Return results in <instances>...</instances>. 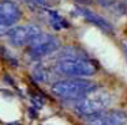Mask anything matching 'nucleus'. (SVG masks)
I'll return each mask as SVG.
<instances>
[{
	"label": "nucleus",
	"mask_w": 127,
	"mask_h": 125,
	"mask_svg": "<svg viewBox=\"0 0 127 125\" xmlns=\"http://www.w3.org/2000/svg\"><path fill=\"white\" fill-rule=\"evenodd\" d=\"M96 84L90 80H83V79H74V80H60L53 83L52 91L59 98L63 99H78L83 98L96 90Z\"/></svg>",
	"instance_id": "f257e3e1"
},
{
	"label": "nucleus",
	"mask_w": 127,
	"mask_h": 125,
	"mask_svg": "<svg viewBox=\"0 0 127 125\" xmlns=\"http://www.w3.org/2000/svg\"><path fill=\"white\" fill-rule=\"evenodd\" d=\"M109 103H111V98L108 95V92L105 90L96 88L92 92H89L88 95H85L83 98H81L78 101V103L75 105V109L81 116L90 117L105 111V109L108 107Z\"/></svg>",
	"instance_id": "f03ea898"
},
{
	"label": "nucleus",
	"mask_w": 127,
	"mask_h": 125,
	"mask_svg": "<svg viewBox=\"0 0 127 125\" xmlns=\"http://www.w3.org/2000/svg\"><path fill=\"white\" fill-rule=\"evenodd\" d=\"M56 69L70 76H90L96 73L97 67L93 61L83 57H67L59 60Z\"/></svg>",
	"instance_id": "7ed1b4c3"
},
{
	"label": "nucleus",
	"mask_w": 127,
	"mask_h": 125,
	"mask_svg": "<svg viewBox=\"0 0 127 125\" xmlns=\"http://www.w3.org/2000/svg\"><path fill=\"white\" fill-rule=\"evenodd\" d=\"M60 42H59L58 38H55L51 34H41L33 41V42L29 43V56L33 60H38L44 56L53 53L56 49H59Z\"/></svg>",
	"instance_id": "20e7f679"
},
{
	"label": "nucleus",
	"mask_w": 127,
	"mask_h": 125,
	"mask_svg": "<svg viewBox=\"0 0 127 125\" xmlns=\"http://www.w3.org/2000/svg\"><path fill=\"white\" fill-rule=\"evenodd\" d=\"M41 34L40 27L34 24H26V26H18L8 30L7 37H8L11 45L14 46H25L33 42L38 35Z\"/></svg>",
	"instance_id": "39448f33"
},
{
	"label": "nucleus",
	"mask_w": 127,
	"mask_h": 125,
	"mask_svg": "<svg viewBox=\"0 0 127 125\" xmlns=\"http://www.w3.org/2000/svg\"><path fill=\"white\" fill-rule=\"evenodd\" d=\"M126 114L120 110L102 111L100 114L86 117V125H124Z\"/></svg>",
	"instance_id": "423d86ee"
},
{
	"label": "nucleus",
	"mask_w": 127,
	"mask_h": 125,
	"mask_svg": "<svg viewBox=\"0 0 127 125\" xmlns=\"http://www.w3.org/2000/svg\"><path fill=\"white\" fill-rule=\"evenodd\" d=\"M21 18V10L14 1L3 0L0 1V23L11 27Z\"/></svg>",
	"instance_id": "0eeeda50"
},
{
	"label": "nucleus",
	"mask_w": 127,
	"mask_h": 125,
	"mask_svg": "<svg viewBox=\"0 0 127 125\" xmlns=\"http://www.w3.org/2000/svg\"><path fill=\"white\" fill-rule=\"evenodd\" d=\"M74 14L83 16L86 21H89L90 23L96 24V26H98L100 29L105 30V31H108V33H112L113 31L112 24H111L107 19L102 18V16H100V15H97L96 12H93V11L88 10V8H85V7H75L74 8Z\"/></svg>",
	"instance_id": "6e6552de"
},
{
	"label": "nucleus",
	"mask_w": 127,
	"mask_h": 125,
	"mask_svg": "<svg viewBox=\"0 0 127 125\" xmlns=\"http://www.w3.org/2000/svg\"><path fill=\"white\" fill-rule=\"evenodd\" d=\"M45 12H47L48 18H49V24L53 27V29L60 30V29H66V27L70 26L68 22H67L62 15H59L56 11H53V10H45Z\"/></svg>",
	"instance_id": "1a4fd4ad"
},
{
	"label": "nucleus",
	"mask_w": 127,
	"mask_h": 125,
	"mask_svg": "<svg viewBox=\"0 0 127 125\" xmlns=\"http://www.w3.org/2000/svg\"><path fill=\"white\" fill-rule=\"evenodd\" d=\"M34 78H36L37 80H41V82H44V80H45L47 75H45L44 68H42L41 65H38V67H37L36 69H34Z\"/></svg>",
	"instance_id": "9d476101"
},
{
	"label": "nucleus",
	"mask_w": 127,
	"mask_h": 125,
	"mask_svg": "<svg viewBox=\"0 0 127 125\" xmlns=\"http://www.w3.org/2000/svg\"><path fill=\"white\" fill-rule=\"evenodd\" d=\"M25 1H28L29 4L36 5V7H41V8H47V5H48L47 0H25Z\"/></svg>",
	"instance_id": "9b49d317"
},
{
	"label": "nucleus",
	"mask_w": 127,
	"mask_h": 125,
	"mask_svg": "<svg viewBox=\"0 0 127 125\" xmlns=\"http://www.w3.org/2000/svg\"><path fill=\"white\" fill-rule=\"evenodd\" d=\"M32 98H33V103L37 106V107H41L42 105H44V99H42V97H40V95H34L32 94Z\"/></svg>",
	"instance_id": "f8f14e48"
},
{
	"label": "nucleus",
	"mask_w": 127,
	"mask_h": 125,
	"mask_svg": "<svg viewBox=\"0 0 127 125\" xmlns=\"http://www.w3.org/2000/svg\"><path fill=\"white\" fill-rule=\"evenodd\" d=\"M28 113H29V116H30L32 118H34V117L37 116V113H36V109H34V107H30V109H29V111H28Z\"/></svg>",
	"instance_id": "ddd939ff"
}]
</instances>
